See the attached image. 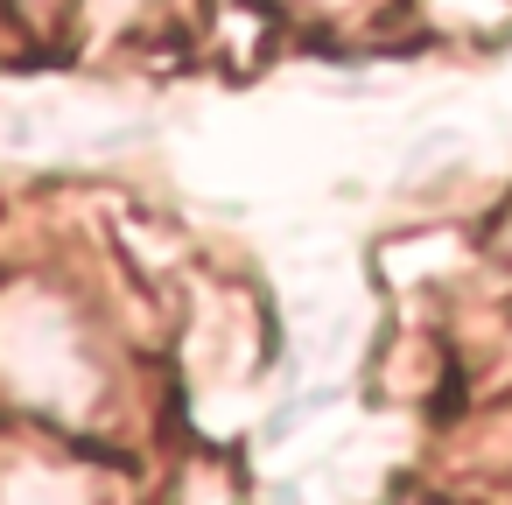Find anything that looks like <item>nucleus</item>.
Wrapping results in <instances>:
<instances>
[{"instance_id": "nucleus-2", "label": "nucleus", "mask_w": 512, "mask_h": 505, "mask_svg": "<svg viewBox=\"0 0 512 505\" xmlns=\"http://www.w3.org/2000/svg\"><path fill=\"white\" fill-rule=\"evenodd\" d=\"M134 8H148V0H92V15H106V22H127Z\"/></svg>"}, {"instance_id": "nucleus-1", "label": "nucleus", "mask_w": 512, "mask_h": 505, "mask_svg": "<svg viewBox=\"0 0 512 505\" xmlns=\"http://www.w3.org/2000/svg\"><path fill=\"white\" fill-rule=\"evenodd\" d=\"M0 393L57 421L92 400V344L43 288H0Z\"/></svg>"}, {"instance_id": "nucleus-3", "label": "nucleus", "mask_w": 512, "mask_h": 505, "mask_svg": "<svg viewBox=\"0 0 512 505\" xmlns=\"http://www.w3.org/2000/svg\"><path fill=\"white\" fill-rule=\"evenodd\" d=\"M309 8H337V0H309Z\"/></svg>"}]
</instances>
